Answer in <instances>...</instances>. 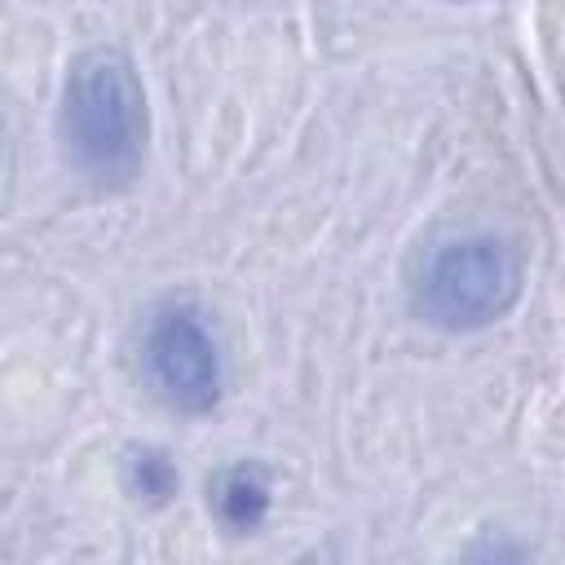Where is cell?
<instances>
[{
    "mask_svg": "<svg viewBox=\"0 0 565 565\" xmlns=\"http://www.w3.org/2000/svg\"><path fill=\"white\" fill-rule=\"evenodd\" d=\"M124 486H128L132 499H141V503H150V508H163V503L177 494L181 477H177V463H172L163 450L137 446V450L124 455Z\"/></svg>",
    "mask_w": 565,
    "mask_h": 565,
    "instance_id": "cell-5",
    "label": "cell"
},
{
    "mask_svg": "<svg viewBox=\"0 0 565 565\" xmlns=\"http://www.w3.org/2000/svg\"><path fill=\"white\" fill-rule=\"evenodd\" d=\"M150 110L132 57L115 44L84 49L62 84L57 141L66 163L93 185H128L146 163Z\"/></svg>",
    "mask_w": 565,
    "mask_h": 565,
    "instance_id": "cell-1",
    "label": "cell"
},
{
    "mask_svg": "<svg viewBox=\"0 0 565 565\" xmlns=\"http://www.w3.org/2000/svg\"><path fill=\"white\" fill-rule=\"evenodd\" d=\"M525 287V265L516 247L494 234H463L437 243L411 282L415 313L437 331H481L499 322Z\"/></svg>",
    "mask_w": 565,
    "mask_h": 565,
    "instance_id": "cell-2",
    "label": "cell"
},
{
    "mask_svg": "<svg viewBox=\"0 0 565 565\" xmlns=\"http://www.w3.org/2000/svg\"><path fill=\"white\" fill-rule=\"evenodd\" d=\"M141 375L177 415H207L221 402V340L194 300H163L150 309L141 331Z\"/></svg>",
    "mask_w": 565,
    "mask_h": 565,
    "instance_id": "cell-3",
    "label": "cell"
},
{
    "mask_svg": "<svg viewBox=\"0 0 565 565\" xmlns=\"http://www.w3.org/2000/svg\"><path fill=\"white\" fill-rule=\"evenodd\" d=\"M212 508L216 521L234 534H252L269 512V472L260 463H230L212 481Z\"/></svg>",
    "mask_w": 565,
    "mask_h": 565,
    "instance_id": "cell-4",
    "label": "cell"
}]
</instances>
